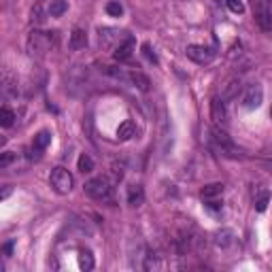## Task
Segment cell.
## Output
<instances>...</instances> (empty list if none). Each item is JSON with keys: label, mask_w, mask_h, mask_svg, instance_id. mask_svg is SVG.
Returning <instances> with one entry per match:
<instances>
[{"label": "cell", "mask_w": 272, "mask_h": 272, "mask_svg": "<svg viewBox=\"0 0 272 272\" xmlns=\"http://www.w3.org/2000/svg\"><path fill=\"white\" fill-rule=\"evenodd\" d=\"M53 47V39L49 32H41V30H32L30 37L26 41V49L32 57H45L51 51Z\"/></svg>", "instance_id": "cell-1"}, {"label": "cell", "mask_w": 272, "mask_h": 272, "mask_svg": "<svg viewBox=\"0 0 272 272\" xmlns=\"http://www.w3.org/2000/svg\"><path fill=\"white\" fill-rule=\"evenodd\" d=\"M85 194L98 202H113V181L106 176H96L85 183Z\"/></svg>", "instance_id": "cell-2"}, {"label": "cell", "mask_w": 272, "mask_h": 272, "mask_svg": "<svg viewBox=\"0 0 272 272\" xmlns=\"http://www.w3.org/2000/svg\"><path fill=\"white\" fill-rule=\"evenodd\" d=\"M251 7H253V19L259 26V30L272 32V13L268 0H251Z\"/></svg>", "instance_id": "cell-3"}, {"label": "cell", "mask_w": 272, "mask_h": 272, "mask_svg": "<svg viewBox=\"0 0 272 272\" xmlns=\"http://www.w3.org/2000/svg\"><path fill=\"white\" fill-rule=\"evenodd\" d=\"M51 187L55 189L57 194H62V196H66V194H70L73 192V185H75V179H73V174H70L64 166H57V168H53L51 170Z\"/></svg>", "instance_id": "cell-4"}, {"label": "cell", "mask_w": 272, "mask_h": 272, "mask_svg": "<svg viewBox=\"0 0 272 272\" xmlns=\"http://www.w3.org/2000/svg\"><path fill=\"white\" fill-rule=\"evenodd\" d=\"M210 138H213V143H215V147L223 153V156H230V158H236V156H240V151H238V147H236L234 143H232V138L223 132L221 128H210Z\"/></svg>", "instance_id": "cell-5"}, {"label": "cell", "mask_w": 272, "mask_h": 272, "mask_svg": "<svg viewBox=\"0 0 272 272\" xmlns=\"http://www.w3.org/2000/svg\"><path fill=\"white\" fill-rule=\"evenodd\" d=\"M187 57L196 64H208L213 57H215V49L213 47H206V45H187L185 49Z\"/></svg>", "instance_id": "cell-6"}, {"label": "cell", "mask_w": 272, "mask_h": 272, "mask_svg": "<svg viewBox=\"0 0 272 272\" xmlns=\"http://www.w3.org/2000/svg\"><path fill=\"white\" fill-rule=\"evenodd\" d=\"M264 100V89L259 83H249L243 92V106L245 109H257Z\"/></svg>", "instance_id": "cell-7"}, {"label": "cell", "mask_w": 272, "mask_h": 272, "mask_svg": "<svg viewBox=\"0 0 272 272\" xmlns=\"http://www.w3.org/2000/svg\"><path fill=\"white\" fill-rule=\"evenodd\" d=\"M98 39H100V45L104 47V49H111V47L119 45L122 41L128 39V34L122 32V30H115V28H100L98 30Z\"/></svg>", "instance_id": "cell-8"}, {"label": "cell", "mask_w": 272, "mask_h": 272, "mask_svg": "<svg viewBox=\"0 0 272 272\" xmlns=\"http://www.w3.org/2000/svg\"><path fill=\"white\" fill-rule=\"evenodd\" d=\"M134 49H136V43H134V39L132 37H128L126 41H122L119 45L115 47V60H119V62H126V60H130L132 57V53H134Z\"/></svg>", "instance_id": "cell-9"}, {"label": "cell", "mask_w": 272, "mask_h": 272, "mask_svg": "<svg viewBox=\"0 0 272 272\" xmlns=\"http://www.w3.org/2000/svg\"><path fill=\"white\" fill-rule=\"evenodd\" d=\"M238 92H240V79L238 77H230L226 79V83L221 85V98L223 100H232L238 96Z\"/></svg>", "instance_id": "cell-10"}, {"label": "cell", "mask_w": 272, "mask_h": 272, "mask_svg": "<svg viewBox=\"0 0 272 272\" xmlns=\"http://www.w3.org/2000/svg\"><path fill=\"white\" fill-rule=\"evenodd\" d=\"M68 47L73 51H79V49H85L87 47V34L85 30H81V28H75L73 32H70V41H68Z\"/></svg>", "instance_id": "cell-11"}, {"label": "cell", "mask_w": 272, "mask_h": 272, "mask_svg": "<svg viewBox=\"0 0 272 272\" xmlns=\"http://www.w3.org/2000/svg\"><path fill=\"white\" fill-rule=\"evenodd\" d=\"M128 81H130V83H132L136 89H140V92H149V87H151L149 77L143 75V73H138V70H130V73H128Z\"/></svg>", "instance_id": "cell-12"}, {"label": "cell", "mask_w": 272, "mask_h": 272, "mask_svg": "<svg viewBox=\"0 0 272 272\" xmlns=\"http://www.w3.org/2000/svg\"><path fill=\"white\" fill-rule=\"evenodd\" d=\"M210 115L217 124L226 122V104H223V98H213L210 100Z\"/></svg>", "instance_id": "cell-13"}, {"label": "cell", "mask_w": 272, "mask_h": 272, "mask_svg": "<svg viewBox=\"0 0 272 272\" xmlns=\"http://www.w3.org/2000/svg\"><path fill=\"white\" fill-rule=\"evenodd\" d=\"M145 202V192L140 185H130L128 187V204L130 206H140Z\"/></svg>", "instance_id": "cell-14"}, {"label": "cell", "mask_w": 272, "mask_h": 272, "mask_svg": "<svg viewBox=\"0 0 272 272\" xmlns=\"http://www.w3.org/2000/svg\"><path fill=\"white\" fill-rule=\"evenodd\" d=\"M49 143H51V132H47V130H41V132L34 136V140H32V151L41 153V151H45L47 147H49Z\"/></svg>", "instance_id": "cell-15"}, {"label": "cell", "mask_w": 272, "mask_h": 272, "mask_svg": "<svg viewBox=\"0 0 272 272\" xmlns=\"http://www.w3.org/2000/svg\"><path fill=\"white\" fill-rule=\"evenodd\" d=\"M136 134V126H134V122H130V119H126L119 128H117V138L119 140H130Z\"/></svg>", "instance_id": "cell-16"}, {"label": "cell", "mask_w": 272, "mask_h": 272, "mask_svg": "<svg viewBox=\"0 0 272 272\" xmlns=\"http://www.w3.org/2000/svg\"><path fill=\"white\" fill-rule=\"evenodd\" d=\"M223 183H210V185H204L202 192H200V196H202L204 200H210V198H219L223 194Z\"/></svg>", "instance_id": "cell-17"}, {"label": "cell", "mask_w": 272, "mask_h": 272, "mask_svg": "<svg viewBox=\"0 0 272 272\" xmlns=\"http://www.w3.org/2000/svg\"><path fill=\"white\" fill-rule=\"evenodd\" d=\"M94 266H96V262H94L92 251H89V249H81V251H79V268L85 270V272H89V270H94Z\"/></svg>", "instance_id": "cell-18"}, {"label": "cell", "mask_w": 272, "mask_h": 272, "mask_svg": "<svg viewBox=\"0 0 272 272\" xmlns=\"http://www.w3.org/2000/svg\"><path fill=\"white\" fill-rule=\"evenodd\" d=\"M215 245L221 247V249H228L230 245H234V232H232V230H221V232H217Z\"/></svg>", "instance_id": "cell-19"}, {"label": "cell", "mask_w": 272, "mask_h": 272, "mask_svg": "<svg viewBox=\"0 0 272 272\" xmlns=\"http://www.w3.org/2000/svg\"><path fill=\"white\" fill-rule=\"evenodd\" d=\"M268 202H270V192H268V189H257V194H255V210L264 213Z\"/></svg>", "instance_id": "cell-20"}, {"label": "cell", "mask_w": 272, "mask_h": 272, "mask_svg": "<svg viewBox=\"0 0 272 272\" xmlns=\"http://www.w3.org/2000/svg\"><path fill=\"white\" fill-rule=\"evenodd\" d=\"M66 11H68L66 0H51V5H49V15L51 17H62Z\"/></svg>", "instance_id": "cell-21"}, {"label": "cell", "mask_w": 272, "mask_h": 272, "mask_svg": "<svg viewBox=\"0 0 272 272\" xmlns=\"http://www.w3.org/2000/svg\"><path fill=\"white\" fill-rule=\"evenodd\" d=\"M15 124V113L9 109V106H3V109H0V126L3 128H11Z\"/></svg>", "instance_id": "cell-22"}, {"label": "cell", "mask_w": 272, "mask_h": 272, "mask_svg": "<svg viewBox=\"0 0 272 272\" xmlns=\"http://www.w3.org/2000/svg\"><path fill=\"white\" fill-rule=\"evenodd\" d=\"M77 168L81 170V172H92L94 170V160L87 156V153H81L79 156V160H77Z\"/></svg>", "instance_id": "cell-23"}, {"label": "cell", "mask_w": 272, "mask_h": 272, "mask_svg": "<svg viewBox=\"0 0 272 272\" xmlns=\"http://www.w3.org/2000/svg\"><path fill=\"white\" fill-rule=\"evenodd\" d=\"M106 13H109L111 17H122V13H124V7H122V3H119V0H111V3L106 5Z\"/></svg>", "instance_id": "cell-24"}, {"label": "cell", "mask_w": 272, "mask_h": 272, "mask_svg": "<svg viewBox=\"0 0 272 272\" xmlns=\"http://www.w3.org/2000/svg\"><path fill=\"white\" fill-rule=\"evenodd\" d=\"M43 21H45L43 7H41V3H37V5H34V9H32V23H43Z\"/></svg>", "instance_id": "cell-25"}, {"label": "cell", "mask_w": 272, "mask_h": 272, "mask_svg": "<svg viewBox=\"0 0 272 272\" xmlns=\"http://www.w3.org/2000/svg\"><path fill=\"white\" fill-rule=\"evenodd\" d=\"M226 5H228V9L232 11V13H243V11H245L240 0H226Z\"/></svg>", "instance_id": "cell-26"}, {"label": "cell", "mask_w": 272, "mask_h": 272, "mask_svg": "<svg viewBox=\"0 0 272 272\" xmlns=\"http://www.w3.org/2000/svg\"><path fill=\"white\" fill-rule=\"evenodd\" d=\"M206 208H208V210H213V213H219V210L223 208V204L219 202L217 198H210V200H206Z\"/></svg>", "instance_id": "cell-27"}, {"label": "cell", "mask_w": 272, "mask_h": 272, "mask_svg": "<svg viewBox=\"0 0 272 272\" xmlns=\"http://www.w3.org/2000/svg\"><path fill=\"white\" fill-rule=\"evenodd\" d=\"M13 160H15L13 153H11V151H5V153H3V158H0V168H7Z\"/></svg>", "instance_id": "cell-28"}, {"label": "cell", "mask_w": 272, "mask_h": 272, "mask_svg": "<svg viewBox=\"0 0 272 272\" xmlns=\"http://www.w3.org/2000/svg\"><path fill=\"white\" fill-rule=\"evenodd\" d=\"M143 51H145V55L149 57V62H153V64H158V55H156V53H153V51H151V45H149V43H145V45H143Z\"/></svg>", "instance_id": "cell-29"}, {"label": "cell", "mask_w": 272, "mask_h": 272, "mask_svg": "<svg viewBox=\"0 0 272 272\" xmlns=\"http://www.w3.org/2000/svg\"><path fill=\"white\" fill-rule=\"evenodd\" d=\"M3 251H5V257H9L11 251H13V243H7V245L3 247Z\"/></svg>", "instance_id": "cell-30"}, {"label": "cell", "mask_w": 272, "mask_h": 272, "mask_svg": "<svg viewBox=\"0 0 272 272\" xmlns=\"http://www.w3.org/2000/svg\"><path fill=\"white\" fill-rule=\"evenodd\" d=\"M270 117H272V106H270Z\"/></svg>", "instance_id": "cell-31"}, {"label": "cell", "mask_w": 272, "mask_h": 272, "mask_svg": "<svg viewBox=\"0 0 272 272\" xmlns=\"http://www.w3.org/2000/svg\"><path fill=\"white\" fill-rule=\"evenodd\" d=\"M37 3H41V0H37Z\"/></svg>", "instance_id": "cell-32"}, {"label": "cell", "mask_w": 272, "mask_h": 272, "mask_svg": "<svg viewBox=\"0 0 272 272\" xmlns=\"http://www.w3.org/2000/svg\"><path fill=\"white\" fill-rule=\"evenodd\" d=\"M268 3H272V0H268Z\"/></svg>", "instance_id": "cell-33"}]
</instances>
